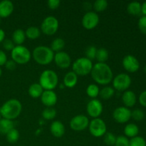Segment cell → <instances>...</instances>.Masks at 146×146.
<instances>
[{"label": "cell", "instance_id": "obj_6", "mask_svg": "<svg viewBox=\"0 0 146 146\" xmlns=\"http://www.w3.org/2000/svg\"><path fill=\"white\" fill-rule=\"evenodd\" d=\"M11 59L17 64L24 65L30 61L31 58V53L29 48L24 46H15L11 51Z\"/></svg>", "mask_w": 146, "mask_h": 146}, {"label": "cell", "instance_id": "obj_29", "mask_svg": "<svg viewBox=\"0 0 146 146\" xmlns=\"http://www.w3.org/2000/svg\"><path fill=\"white\" fill-rule=\"evenodd\" d=\"M109 57V54L106 48H100L97 49L96 59L98 63H106Z\"/></svg>", "mask_w": 146, "mask_h": 146}, {"label": "cell", "instance_id": "obj_39", "mask_svg": "<svg viewBox=\"0 0 146 146\" xmlns=\"http://www.w3.org/2000/svg\"><path fill=\"white\" fill-rule=\"evenodd\" d=\"M138 26L141 33L146 35V16L143 15L142 17H140L138 22Z\"/></svg>", "mask_w": 146, "mask_h": 146}, {"label": "cell", "instance_id": "obj_34", "mask_svg": "<svg viewBox=\"0 0 146 146\" xmlns=\"http://www.w3.org/2000/svg\"><path fill=\"white\" fill-rule=\"evenodd\" d=\"M117 137L113 133L110 132H106V133L104 135V141L107 145H115Z\"/></svg>", "mask_w": 146, "mask_h": 146}, {"label": "cell", "instance_id": "obj_17", "mask_svg": "<svg viewBox=\"0 0 146 146\" xmlns=\"http://www.w3.org/2000/svg\"><path fill=\"white\" fill-rule=\"evenodd\" d=\"M14 9V6L12 1L9 0H3L0 1V18L9 17L12 14Z\"/></svg>", "mask_w": 146, "mask_h": 146}, {"label": "cell", "instance_id": "obj_24", "mask_svg": "<svg viewBox=\"0 0 146 146\" xmlns=\"http://www.w3.org/2000/svg\"><path fill=\"white\" fill-rule=\"evenodd\" d=\"M127 11L131 15H140L142 14V5L138 1H132L127 6Z\"/></svg>", "mask_w": 146, "mask_h": 146}, {"label": "cell", "instance_id": "obj_37", "mask_svg": "<svg viewBox=\"0 0 146 146\" xmlns=\"http://www.w3.org/2000/svg\"><path fill=\"white\" fill-rule=\"evenodd\" d=\"M131 118L136 121H141L145 118V113L141 109H135L131 111Z\"/></svg>", "mask_w": 146, "mask_h": 146}, {"label": "cell", "instance_id": "obj_15", "mask_svg": "<svg viewBox=\"0 0 146 146\" xmlns=\"http://www.w3.org/2000/svg\"><path fill=\"white\" fill-rule=\"evenodd\" d=\"M54 61L56 65L61 69L68 68L71 64V56L67 53L64 51L55 53L54 57Z\"/></svg>", "mask_w": 146, "mask_h": 146}, {"label": "cell", "instance_id": "obj_1", "mask_svg": "<svg viewBox=\"0 0 146 146\" xmlns=\"http://www.w3.org/2000/svg\"><path fill=\"white\" fill-rule=\"evenodd\" d=\"M91 74L94 81L99 85H108L113 78L112 69L106 63H96L94 64Z\"/></svg>", "mask_w": 146, "mask_h": 146}, {"label": "cell", "instance_id": "obj_19", "mask_svg": "<svg viewBox=\"0 0 146 146\" xmlns=\"http://www.w3.org/2000/svg\"><path fill=\"white\" fill-rule=\"evenodd\" d=\"M122 101L126 108H131L135 105L137 97L135 93L130 90L124 91L122 95Z\"/></svg>", "mask_w": 146, "mask_h": 146}, {"label": "cell", "instance_id": "obj_8", "mask_svg": "<svg viewBox=\"0 0 146 146\" xmlns=\"http://www.w3.org/2000/svg\"><path fill=\"white\" fill-rule=\"evenodd\" d=\"M59 27L58 19L54 16L46 17L41 24V31L46 36H52L57 32Z\"/></svg>", "mask_w": 146, "mask_h": 146}, {"label": "cell", "instance_id": "obj_42", "mask_svg": "<svg viewBox=\"0 0 146 146\" xmlns=\"http://www.w3.org/2000/svg\"><path fill=\"white\" fill-rule=\"evenodd\" d=\"M4 66H5L7 70H9V71H14L17 68V64L12 59L7 60V63H6Z\"/></svg>", "mask_w": 146, "mask_h": 146}, {"label": "cell", "instance_id": "obj_48", "mask_svg": "<svg viewBox=\"0 0 146 146\" xmlns=\"http://www.w3.org/2000/svg\"><path fill=\"white\" fill-rule=\"evenodd\" d=\"M1 119V114H0V120Z\"/></svg>", "mask_w": 146, "mask_h": 146}, {"label": "cell", "instance_id": "obj_32", "mask_svg": "<svg viewBox=\"0 0 146 146\" xmlns=\"http://www.w3.org/2000/svg\"><path fill=\"white\" fill-rule=\"evenodd\" d=\"M108 1L106 0H96L92 5V7L96 13H99L105 11L108 7Z\"/></svg>", "mask_w": 146, "mask_h": 146}, {"label": "cell", "instance_id": "obj_35", "mask_svg": "<svg viewBox=\"0 0 146 146\" xmlns=\"http://www.w3.org/2000/svg\"><path fill=\"white\" fill-rule=\"evenodd\" d=\"M97 49L98 48H96V47L94 46H89L87 47L85 51L86 58H88L91 61L96 59Z\"/></svg>", "mask_w": 146, "mask_h": 146}, {"label": "cell", "instance_id": "obj_10", "mask_svg": "<svg viewBox=\"0 0 146 146\" xmlns=\"http://www.w3.org/2000/svg\"><path fill=\"white\" fill-rule=\"evenodd\" d=\"M99 21V16L97 13L95 11H88L83 17L81 24L86 29L92 30L98 26Z\"/></svg>", "mask_w": 146, "mask_h": 146}, {"label": "cell", "instance_id": "obj_22", "mask_svg": "<svg viewBox=\"0 0 146 146\" xmlns=\"http://www.w3.org/2000/svg\"><path fill=\"white\" fill-rule=\"evenodd\" d=\"M25 31L21 29H17L12 34V41L17 46H21L24 44L26 40Z\"/></svg>", "mask_w": 146, "mask_h": 146}, {"label": "cell", "instance_id": "obj_44", "mask_svg": "<svg viewBox=\"0 0 146 146\" xmlns=\"http://www.w3.org/2000/svg\"><path fill=\"white\" fill-rule=\"evenodd\" d=\"M7 61V54L4 51L0 49V67L1 66H4Z\"/></svg>", "mask_w": 146, "mask_h": 146}, {"label": "cell", "instance_id": "obj_40", "mask_svg": "<svg viewBox=\"0 0 146 146\" xmlns=\"http://www.w3.org/2000/svg\"><path fill=\"white\" fill-rule=\"evenodd\" d=\"M3 48L6 50V51H11L15 47V44H14L13 41L9 38H5L4 41L2 42Z\"/></svg>", "mask_w": 146, "mask_h": 146}, {"label": "cell", "instance_id": "obj_33", "mask_svg": "<svg viewBox=\"0 0 146 146\" xmlns=\"http://www.w3.org/2000/svg\"><path fill=\"white\" fill-rule=\"evenodd\" d=\"M41 115L44 120H46V121L53 120L56 116V111L53 107L46 108L45 109L43 110Z\"/></svg>", "mask_w": 146, "mask_h": 146}, {"label": "cell", "instance_id": "obj_9", "mask_svg": "<svg viewBox=\"0 0 146 146\" xmlns=\"http://www.w3.org/2000/svg\"><path fill=\"white\" fill-rule=\"evenodd\" d=\"M131 82L132 80L128 74L121 73L113 78V88L118 91H125L131 86Z\"/></svg>", "mask_w": 146, "mask_h": 146}, {"label": "cell", "instance_id": "obj_16", "mask_svg": "<svg viewBox=\"0 0 146 146\" xmlns=\"http://www.w3.org/2000/svg\"><path fill=\"white\" fill-rule=\"evenodd\" d=\"M40 98L43 105L46 106V108L55 106L58 100L57 94L54 91H44Z\"/></svg>", "mask_w": 146, "mask_h": 146}, {"label": "cell", "instance_id": "obj_20", "mask_svg": "<svg viewBox=\"0 0 146 146\" xmlns=\"http://www.w3.org/2000/svg\"><path fill=\"white\" fill-rule=\"evenodd\" d=\"M78 83V76L74 71H69L64 77V86L66 88H72Z\"/></svg>", "mask_w": 146, "mask_h": 146}, {"label": "cell", "instance_id": "obj_25", "mask_svg": "<svg viewBox=\"0 0 146 146\" xmlns=\"http://www.w3.org/2000/svg\"><path fill=\"white\" fill-rule=\"evenodd\" d=\"M14 123L13 121L2 118L0 120V134L6 135L7 133L14 128Z\"/></svg>", "mask_w": 146, "mask_h": 146}, {"label": "cell", "instance_id": "obj_4", "mask_svg": "<svg viewBox=\"0 0 146 146\" xmlns=\"http://www.w3.org/2000/svg\"><path fill=\"white\" fill-rule=\"evenodd\" d=\"M58 83V77L56 73L53 70H44L41 74L38 84L44 91H54Z\"/></svg>", "mask_w": 146, "mask_h": 146}, {"label": "cell", "instance_id": "obj_43", "mask_svg": "<svg viewBox=\"0 0 146 146\" xmlns=\"http://www.w3.org/2000/svg\"><path fill=\"white\" fill-rule=\"evenodd\" d=\"M138 101H139L140 104H141L142 106L146 107V90L145 91H143L139 96V98H138Z\"/></svg>", "mask_w": 146, "mask_h": 146}, {"label": "cell", "instance_id": "obj_38", "mask_svg": "<svg viewBox=\"0 0 146 146\" xmlns=\"http://www.w3.org/2000/svg\"><path fill=\"white\" fill-rule=\"evenodd\" d=\"M129 141L125 135H119L116 138L115 146H130Z\"/></svg>", "mask_w": 146, "mask_h": 146}, {"label": "cell", "instance_id": "obj_30", "mask_svg": "<svg viewBox=\"0 0 146 146\" xmlns=\"http://www.w3.org/2000/svg\"><path fill=\"white\" fill-rule=\"evenodd\" d=\"M115 94V90L111 86H105L100 90L99 96L104 100H108L112 98Z\"/></svg>", "mask_w": 146, "mask_h": 146}, {"label": "cell", "instance_id": "obj_14", "mask_svg": "<svg viewBox=\"0 0 146 146\" xmlns=\"http://www.w3.org/2000/svg\"><path fill=\"white\" fill-rule=\"evenodd\" d=\"M122 64L125 71L129 73L136 72L140 68V63L138 58L131 54H128L123 57Z\"/></svg>", "mask_w": 146, "mask_h": 146}, {"label": "cell", "instance_id": "obj_51", "mask_svg": "<svg viewBox=\"0 0 146 146\" xmlns=\"http://www.w3.org/2000/svg\"><path fill=\"white\" fill-rule=\"evenodd\" d=\"M21 146H24V145H21Z\"/></svg>", "mask_w": 146, "mask_h": 146}, {"label": "cell", "instance_id": "obj_7", "mask_svg": "<svg viewBox=\"0 0 146 146\" xmlns=\"http://www.w3.org/2000/svg\"><path fill=\"white\" fill-rule=\"evenodd\" d=\"M88 128L90 133L96 138L104 136L107 132L106 124L104 120L100 118H93L90 121Z\"/></svg>", "mask_w": 146, "mask_h": 146}, {"label": "cell", "instance_id": "obj_2", "mask_svg": "<svg viewBox=\"0 0 146 146\" xmlns=\"http://www.w3.org/2000/svg\"><path fill=\"white\" fill-rule=\"evenodd\" d=\"M22 111V105L19 100L11 98L4 103L0 108V114L3 118L13 120L18 118Z\"/></svg>", "mask_w": 146, "mask_h": 146}, {"label": "cell", "instance_id": "obj_12", "mask_svg": "<svg viewBox=\"0 0 146 146\" xmlns=\"http://www.w3.org/2000/svg\"><path fill=\"white\" fill-rule=\"evenodd\" d=\"M104 107L101 101L97 98L91 99L86 106V112L90 117L93 118H99L102 114Z\"/></svg>", "mask_w": 146, "mask_h": 146}, {"label": "cell", "instance_id": "obj_49", "mask_svg": "<svg viewBox=\"0 0 146 146\" xmlns=\"http://www.w3.org/2000/svg\"><path fill=\"white\" fill-rule=\"evenodd\" d=\"M1 19L0 18V24H1Z\"/></svg>", "mask_w": 146, "mask_h": 146}, {"label": "cell", "instance_id": "obj_27", "mask_svg": "<svg viewBox=\"0 0 146 146\" xmlns=\"http://www.w3.org/2000/svg\"><path fill=\"white\" fill-rule=\"evenodd\" d=\"M65 46V41L61 38H56L53 40L51 44V49L55 53L62 51Z\"/></svg>", "mask_w": 146, "mask_h": 146}, {"label": "cell", "instance_id": "obj_47", "mask_svg": "<svg viewBox=\"0 0 146 146\" xmlns=\"http://www.w3.org/2000/svg\"><path fill=\"white\" fill-rule=\"evenodd\" d=\"M1 75H2V70H1V67H0V77L1 76Z\"/></svg>", "mask_w": 146, "mask_h": 146}, {"label": "cell", "instance_id": "obj_3", "mask_svg": "<svg viewBox=\"0 0 146 146\" xmlns=\"http://www.w3.org/2000/svg\"><path fill=\"white\" fill-rule=\"evenodd\" d=\"M54 52L46 46H38L33 51L31 56L38 64L41 66L48 65L54 61Z\"/></svg>", "mask_w": 146, "mask_h": 146}, {"label": "cell", "instance_id": "obj_13", "mask_svg": "<svg viewBox=\"0 0 146 146\" xmlns=\"http://www.w3.org/2000/svg\"><path fill=\"white\" fill-rule=\"evenodd\" d=\"M113 118L118 123H125L131 118V111L125 106L118 107L113 111Z\"/></svg>", "mask_w": 146, "mask_h": 146}, {"label": "cell", "instance_id": "obj_21", "mask_svg": "<svg viewBox=\"0 0 146 146\" xmlns=\"http://www.w3.org/2000/svg\"><path fill=\"white\" fill-rule=\"evenodd\" d=\"M44 91V90L43 89L41 86L38 83H34V84H32L31 85H30V86L29 87L28 93L29 95L31 98H38L41 96Z\"/></svg>", "mask_w": 146, "mask_h": 146}, {"label": "cell", "instance_id": "obj_11", "mask_svg": "<svg viewBox=\"0 0 146 146\" xmlns=\"http://www.w3.org/2000/svg\"><path fill=\"white\" fill-rule=\"evenodd\" d=\"M89 119L84 115H77L73 117L70 121V128L74 131H82L87 128L89 125Z\"/></svg>", "mask_w": 146, "mask_h": 146}, {"label": "cell", "instance_id": "obj_5", "mask_svg": "<svg viewBox=\"0 0 146 146\" xmlns=\"http://www.w3.org/2000/svg\"><path fill=\"white\" fill-rule=\"evenodd\" d=\"M93 66L92 61L86 57H81L73 63L72 71L78 76H84L91 74Z\"/></svg>", "mask_w": 146, "mask_h": 146}, {"label": "cell", "instance_id": "obj_45", "mask_svg": "<svg viewBox=\"0 0 146 146\" xmlns=\"http://www.w3.org/2000/svg\"><path fill=\"white\" fill-rule=\"evenodd\" d=\"M5 39V32L2 29H0V44L4 41Z\"/></svg>", "mask_w": 146, "mask_h": 146}, {"label": "cell", "instance_id": "obj_18", "mask_svg": "<svg viewBox=\"0 0 146 146\" xmlns=\"http://www.w3.org/2000/svg\"><path fill=\"white\" fill-rule=\"evenodd\" d=\"M65 126L59 121H54L50 125V132L56 138H61L65 133Z\"/></svg>", "mask_w": 146, "mask_h": 146}, {"label": "cell", "instance_id": "obj_41", "mask_svg": "<svg viewBox=\"0 0 146 146\" xmlns=\"http://www.w3.org/2000/svg\"><path fill=\"white\" fill-rule=\"evenodd\" d=\"M60 4H61L60 0H48L47 1L48 7L51 9H56L60 6Z\"/></svg>", "mask_w": 146, "mask_h": 146}, {"label": "cell", "instance_id": "obj_26", "mask_svg": "<svg viewBox=\"0 0 146 146\" xmlns=\"http://www.w3.org/2000/svg\"><path fill=\"white\" fill-rule=\"evenodd\" d=\"M26 37L29 39L35 40L41 36V30L37 27L31 26V27H28L25 31Z\"/></svg>", "mask_w": 146, "mask_h": 146}, {"label": "cell", "instance_id": "obj_46", "mask_svg": "<svg viewBox=\"0 0 146 146\" xmlns=\"http://www.w3.org/2000/svg\"><path fill=\"white\" fill-rule=\"evenodd\" d=\"M142 14L143 16H146V1H144L142 4Z\"/></svg>", "mask_w": 146, "mask_h": 146}, {"label": "cell", "instance_id": "obj_23", "mask_svg": "<svg viewBox=\"0 0 146 146\" xmlns=\"http://www.w3.org/2000/svg\"><path fill=\"white\" fill-rule=\"evenodd\" d=\"M139 133V128L135 123H128L124 128V134L127 138H134Z\"/></svg>", "mask_w": 146, "mask_h": 146}, {"label": "cell", "instance_id": "obj_28", "mask_svg": "<svg viewBox=\"0 0 146 146\" xmlns=\"http://www.w3.org/2000/svg\"><path fill=\"white\" fill-rule=\"evenodd\" d=\"M99 87L96 84H91L87 86L86 94L88 97L92 99H95L99 96Z\"/></svg>", "mask_w": 146, "mask_h": 146}, {"label": "cell", "instance_id": "obj_36", "mask_svg": "<svg viewBox=\"0 0 146 146\" xmlns=\"http://www.w3.org/2000/svg\"><path fill=\"white\" fill-rule=\"evenodd\" d=\"M130 146H146V141L141 136L134 137L129 141Z\"/></svg>", "mask_w": 146, "mask_h": 146}, {"label": "cell", "instance_id": "obj_50", "mask_svg": "<svg viewBox=\"0 0 146 146\" xmlns=\"http://www.w3.org/2000/svg\"><path fill=\"white\" fill-rule=\"evenodd\" d=\"M145 72L146 73V66L145 67Z\"/></svg>", "mask_w": 146, "mask_h": 146}, {"label": "cell", "instance_id": "obj_31", "mask_svg": "<svg viewBox=\"0 0 146 146\" xmlns=\"http://www.w3.org/2000/svg\"><path fill=\"white\" fill-rule=\"evenodd\" d=\"M19 132L18 130L14 128L6 134L7 141H8V143L11 144H14L17 143L19 141Z\"/></svg>", "mask_w": 146, "mask_h": 146}]
</instances>
